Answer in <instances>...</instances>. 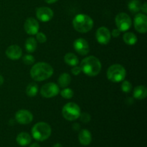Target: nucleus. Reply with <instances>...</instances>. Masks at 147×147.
<instances>
[{"label": "nucleus", "mask_w": 147, "mask_h": 147, "mask_svg": "<svg viewBox=\"0 0 147 147\" xmlns=\"http://www.w3.org/2000/svg\"><path fill=\"white\" fill-rule=\"evenodd\" d=\"M45 1L47 4H53V3H55L57 0H45Z\"/></svg>", "instance_id": "72a5a7b5"}, {"label": "nucleus", "mask_w": 147, "mask_h": 147, "mask_svg": "<svg viewBox=\"0 0 147 147\" xmlns=\"http://www.w3.org/2000/svg\"><path fill=\"white\" fill-rule=\"evenodd\" d=\"M25 49L28 53H34L37 47V42L33 37H29L25 41Z\"/></svg>", "instance_id": "aec40b11"}, {"label": "nucleus", "mask_w": 147, "mask_h": 147, "mask_svg": "<svg viewBox=\"0 0 147 147\" xmlns=\"http://www.w3.org/2000/svg\"><path fill=\"white\" fill-rule=\"evenodd\" d=\"M38 92V86L35 83H30L26 88V93L29 97H34Z\"/></svg>", "instance_id": "b1692460"}, {"label": "nucleus", "mask_w": 147, "mask_h": 147, "mask_svg": "<svg viewBox=\"0 0 147 147\" xmlns=\"http://www.w3.org/2000/svg\"><path fill=\"white\" fill-rule=\"evenodd\" d=\"M53 68L50 64L40 62L36 63L30 70V76L35 81L41 82L50 78L53 74Z\"/></svg>", "instance_id": "f257e3e1"}, {"label": "nucleus", "mask_w": 147, "mask_h": 147, "mask_svg": "<svg viewBox=\"0 0 147 147\" xmlns=\"http://www.w3.org/2000/svg\"><path fill=\"white\" fill-rule=\"evenodd\" d=\"M60 95L64 98L70 99L73 98L74 93H73V90L72 89L68 88H64V89L60 92Z\"/></svg>", "instance_id": "393cba45"}, {"label": "nucleus", "mask_w": 147, "mask_h": 147, "mask_svg": "<svg viewBox=\"0 0 147 147\" xmlns=\"http://www.w3.org/2000/svg\"><path fill=\"white\" fill-rule=\"evenodd\" d=\"M83 73L90 77L98 76L101 70V63L97 57L88 56L82 60L80 65Z\"/></svg>", "instance_id": "f03ea898"}, {"label": "nucleus", "mask_w": 147, "mask_h": 147, "mask_svg": "<svg viewBox=\"0 0 147 147\" xmlns=\"http://www.w3.org/2000/svg\"><path fill=\"white\" fill-rule=\"evenodd\" d=\"M54 13L53 10L47 7H39L36 9V17L42 22H47L53 19Z\"/></svg>", "instance_id": "9d476101"}, {"label": "nucleus", "mask_w": 147, "mask_h": 147, "mask_svg": "<svg viewBox=\"0 0 147 147\" xmlns=\"http://www.w3.org/2000/svg\"><path fill=\"white\" fill-rule=\"evenodd\" d=\"M73 25L75 30L80 33H86L91 30L93 27V21L87 14H79L74 17Z\"/></svg>", "instance_id": "7ed1b4c3"}, {"label": "nucleus", "mask_w": 147, "mask_h": 147, "mask_svg": "<svg viewBox=\"0 0 147 147\" xmlns=\"http://www.w3.org/2000/svg\"><path fill=\"white\" fill-rule=\"evenodd\" d=\"M131 89H132V85L130 82L128 81V80H124V81L122 83L121 90L123 93H130Z\"/></svg>", "instance_id": "a878e982"}, {"label": "nucleus", "mask_w": 147, "mask_h": 147, "mask_svg": "<svg viewBox=\"0 0 147 147\" xmlns=\"http://www.w3.org/2000/svg\"><path fill=\"white\" fill-rule=\"evenodd\" d=\"M123 40L124 42L128 45H134L137 42V37L133 32H126L123 36Z\"/></svg>", "instance_id": "412c9836"}, {"label": "nucleus", "mask_w": 147, "mask_h": 147, "mask_svg": "<svg viewBox=\"0 0 147 147\" xmlns=\"http://www.w3.org/2000/svg\"><path fill=\"white\" fill-rule=\"evenodd\" d=\"M147 96V89L144 86H139L134 90V97L138 100H143Z\"/></svg>", "instance_id": "a211bd4d"}, {"label": "nucleus", "mask_w": 147, "mask_h": 147, "mask_svg": "<svg viewBox=\"0 0 147 147\" xmlns=\"http://www.w3.org/2000/svg\"><path fill=\"white\" fill-rule=\"evenodd\" d=\"M65 63L70 66H76L79 63L77 56L72 53H67L64 57Z\"/></svg>", "instance_id": "4be33fe9"}, {"label": "nucleus", "mask_w": 147, "mask_h": 147, "mask_svg": "<svg viewBox=\"0 0 147 147\" xmlns=\"http://www.w3.org/2000/svg\"><path fill=\"white\" fill-rule=\"evenodd\" d=\"M30 147H40V146L38 143H33L30 145Z\"/></svg>", "instance_id": "f704fd0d"}, {"label": "nucleus", "mask_w": 147, "mask_h": 147, "mask_svg": "<svg viewBox=\"0 0 147 147\" xmlns=\"http://www.w3.org/2000/svg\"><path fill=\"white\" fill-rule=\"evenodd\" d=\"M111 34L109 29L106 27H100L96 31V40L100 45H107L110 42Z\"/></svg>", "instance_id": "ddd939ff"}, {"label": "nucleus", "mask_w": 147, "mask_h": 147, "mask_svg": "<svg viewBox=\"0 0 147 147\" xmlns=\"http://www.w3.org/2000/svg\"><path fill=\"white\" fill-rule=\"evenodd\" d=\"M80 109L75 103H68L65 105L62 110L63 116L66 120L73 121L77 120L80 114Z\"/></svg>", "instance_id": "423d86ee"}, {"label": "nucleus", "mask_w": 147, "mask_h": 147, "mask_svg": "<svg viewBox=\"0 0 147 147\" xmlns=\"http://www.w3.org/2000/svg\"><path fill=\"white\" fill-rule=\"evenodd\" d=\"M78 140L83 146H88L92 142L91 133L88 129H82L79 132Z\"/></svg>", "instance_id": "dca6fc26"}, {"label": "nucleus", "mask_w": 147, "mask_h": 147, "mask_svg": "<svg viewBox=\"0 0 147 147\" xmlns=\"http://www.w3.org/2000/svg\"><path fill=\"white\" fill-rule=\"evenodd\" d=\"M39 27H40V24L38 22L32 17L27 19L24 22V30L27 34L30 35H34L37 34L39 31Z\"/></svg>", "instance_id": "4468645a"}, {"label": "nucleus", "mask_w": 147, "mask_h": 147, "mask_svg": "<svg viewBox=\"0 0 147 147\" xmlns=\"http://www.w3.org/2000/svg\"><path fill=\"white\" fill-rule=\"evenodd\" d=\"M117 29L121 32L127 31L131 26V20L129 14L126 13L121 12L117 14L115 19Z\"/></svg>", "instance_id": "0eeeda50"}, {"label": "nucleus", "mask_w": 147, "mask_h": 147, "mask_svg": "<svg viewBox=\"0 0 147 147\" xmlns=\"http://www.w3.org/2000/svg\"><path fill=\"white\" fill-rule=\"evenodd\" d=\"M32 137L38 142H43L48 139L52 133L50 125L45 122H39L34 125L32 129Z\"/></svg>", "instance_id": "20e7f679"}, {"label": "nucleus", "mask_w": 147, "mask_h": 147, "mask_svg": "<svg viewBox=\"0 0 147 147\" xmlns=\"http://www.w3.org/2000/svg\"><path fill=\"white\" fill-rule=\"evenodd\" d=\"M141 10L143 11L144 14L147 13V4L146 2H144L143 4L142 5V7H141Z\"/></svg>", "instance_id": "2f4dec72"}, {"label": "nucleus", "mask_w": 147, "mask_h": 147, "mask_svg": "<svg viewBox=\"0 0 147 147\" xmlns=\"http://www.w3.org/2000/svg\"><path fill=\"white\" fill-rule=\"evenodd\" d=\"M15 119L20 124L26 125L31 123L33 120V115L27 110H20L16 113Z\"/></svg>", "instance_id": "f8f14e48"}, {"label": "nucleus", "mask_w": 147, "mask_h": 147, "mask_svg": "<svg viewBox=\"0 0 147 147\" xmlns=\"http://www.w3.org/2000/svg\"><path fill=\"white\" fill-rule=\"evenodd\" d=\"M73 47L76 53L80 55H86L90 52V47L88 42L83 38H78L75 40Z\"/></svg>", "instance_id": "9b49d317"}, {"label": "nucleus", "mask_w": 147, "mask_h": 147, "mask_svg": "<svg viewBox=\"0 0 147 147\" xmlns=\"http://www.w3.org/2000/svg\"><path fill=\"white\" fill-rule=\"evenodd\" d=\"M81 72L82 70H81V68H80V67H79V66H77V65L74 66V67H73L71 70V73H73V75H74V76H78Z\"/></svg>", "instance_id": "c756f323"}, {"label": "nucleus", "mask_w": 147, "mask_h": 147, "mask_svg": "<svg viewBox=\"0 0 147 147\" xmlns=\"http://www.w3.org/2000/svg\"><path fill=\"white\" fill-rule=\"evenodd\" d=\"M6 55L12 60H19L22 55V50L21 47L16 45H12L7 47L6 50Z\"/></svg>", "instance_id": "2eb2a0df"}, {"label": "nucleus", "mask_w": 147, "mask_h": 147, "mask_svg": "<svg viewBox=\"0 0 147 147\" xmlns=\"http://www.w3.org/2000/svg\"><path fill=\"white\" fill-rule=\"evenodd\" d=\"M71 82V77L67 73H63L59 76L58 84L61 88H67Z\"/></svg>", "instance_id": "6ab92c4d"}, {"label": "nucleus", "mask_w": 147, "mask_h": 147, "mask_svg": "<svg viewBox=\"0 0 147 147\" xmlns=\"http://www.w3.org/2000/svg\"><path fill=\"white\" fill-rule=\"evenodd\" d=\"M16 140L20 146H26L31 143L32 137L29 134L26 132H22L17 135Z\"/></svg>", "instance_id": "f3484780"}, {"label": "nucleus", "mask_w": 147, "mask_h": 147, "mask_svg": "<svg viewBox=\"0 0 147 147\" xmlns=\"http://www.w3.org/2000/svg\"><path fill=\"white\" fill-rule=\"evenodd\" d=\"M23 63L25 65H32L33 63L35 61V59L31 55H25L22 58Z\"/></svg>", "instance_id": "bb28decb"}, {"label": "nucleus", "mask_w": 147, "mask_h": 147, "mask_svg": "<svg viewBox=\"0 0 147 147\" xmlns=\"http://www.w3.org/2000/svg\"><path fill=\"white\" fill-rule=\"evenodd\" d=\"M53 147H63V145H62V144L57 143V144H55L53 145Z\"/></svg>", "instance_id": "e433bc0d"}, {"label": "nucleus", "mask_w": 147, "mask_h": 147, "mask_svg": "<svg viewBox=\"0 0 147 147\" xmlns=\"http://www.w3.org/2000/svg\"><path fill=\"white\" fill-rule=\"evenodd\" d=\"M79 118L80 119V121H81L82 122H83V123H88V122L90 121V114L86 113V112H85V113H80Z\"/></svg>", "instance_id": "c85d7f7f"}, {"label": "nucleus", "mask_w": 147, "mask_h": 147, "mask_svg": "<svg viewBox=\"0 0 147 147\" xmlns=\"http://www.w3.org/2000/svg\"><path fill=\"white\" fill-rule=\"evenodd\" d=\"M3 83H4V78H3L2 76L0 75V86H1Z\"/></svg>", "instance_id": "c9c22d12"}, {"label": "nucleus", "mask_w": 147, "mask_h": 147, "mask_svg": "<svg viewBox=\"0 0 147 147\" xmlns=\"http://www.w3.org/2000/svg\"><path fill=\"white\" fill-rule=\"evenodd\" d=\"M126 71L121 65L114 64L111 65L107 70V78L113 83H119L126 78Z\"/></svg>", "instance_id": "39448f33"}, {"label": "nucleus", "mask_w": 147, "mask_h": 147, "mask_svg": "<svg viewBox=\"0 0 147 147\" xmlns=\"http://www.w3.org/2000/svg\"><path fill=\"white\" fill-rule=\"evenodd\" d=\"M59 93H60V88L55 83H46L40 90V93L42 96L47 98L55 97Z\"/></svg>", "instance_id": "6e6552de"}, {"label": "nucleus", "mask_w": 147, "mask_h": 147, "mask_svg": "<svg viewBox=\"0 0 147 147\" xmlns=\"http://www.w3.org/2000/svg\"><path fill=\"white\" fill-rule=\"evenodd\" d=\"M73 129H74L75 131H78L79 129H80V125H79L78 123H75V124H73Z\"/></svg>", "instance_id": "473e14b6"}, {"label": "nucleus", "mask_w": 147, "mask_h": 147, "mask_svg": "<svg viewBox=\"0 0 147 147\" xmlns=\"http://www.w3.org/2000/svg\"><path fill=\"white\" fill-rule=\"evenodd\" d=\"M120 34H121V31L119 30V29H114V30H113L112 32L111 33V34L113 37H118L119 35H120Z\"/></svg>", "instance_id": "7c9ffc66"}, {"label": "nucleus", "mask_w": 147, "mask_h": 147, "mask_svg": "<svg viewBox=\"0 0 147 147\" xmlns=\"http://www.w3.org/2000/svg\"><path fill=\"white\" fill-rule=\"evenodd\" d=\"M142 3L139 0H131L128 4V8L132 13H137L141 10Z\"/></svg>", "instance_id": "5701e85b"}, {"label": "nucleus", "mask_w": 147, "mask_h": 147, "mask_svg": "<svg viewBox=\"0 0 147 147\" xmlns=\"http://www.w3.org/2000/svg\"><path fill=\"white\" fill-rule=\"evenodd\" d=\"M134 28L138 32L144 34L147 32V17L145 14L139 13L134 20Z\"/></svg>", "instance_id": "1a4fd4ad"}, {"label": "nucleus", "mask_w": 147, "mask_h": 147, "mask_svg": "<svg viewBox=\"0 0 147 147\" xmlns=\"http://www.w3.org/2000/svg\"><path fill=\"white\" fill-rule=\"evenodd\" d=\"M36 39L37 42L40 43H45L47 41V37L43 32H37L36 34Z\"/></svg>", "instance_id": "cd10ccee"}]
</instances>
